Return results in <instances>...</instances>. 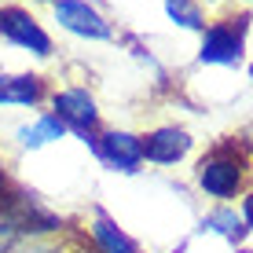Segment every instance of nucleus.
I'll return each mask as SVG.
<instances>
[{"instance_id": "obj_15", "label": "nucleus", "mask_w": 253, "mask_h": 253, "mask_svg": "<svg viewBox=\"0 0 253 253\" xmlns=\"http://www.w3.org/2000/svg\"><path fill=\"white\" fill-rule=\"evenodd\" d=\"M176 253H187V246H176Z\"/></svg>"}, {"instance_id": "obj_5", "label": "nucleus", "mask_w": 253, "mask_h": 253, "mask_svg": "<svg viewBox=\"0 0 253 253\" xmlns=\"http://www.w3.org/2000/svg\"><path fill=\"white\" fill-rule=\"evenodd\" d=\"M92 154L114 172H136L143 165V136L125 132V128H110V132H99Z\"/></svg>"}, {"instance_id": "obj_11", "label": "nucleus", "mask_w": 253, "mask_h": 253, "mask_svg": "<svg viewBox=\"0 0 253 253\" xmlns=\"http://www.w3.org/2000/svg\"><path fill=\"white\" fill-rule=\"evenodd\" d=\"M202 231H216V235H224L228 242H242V235H246V224H242V216L235 213V209H216V213H209L206 220H202Z\"/></svg>"}, {"instance_id": "obj_8", "label": "nucleus", "mask_w": 253, "mask_h": 253, "mask_svg": "<svg viewBox=\"0 0 253 253\" xmlns=\"http://www.w3.org/2000/svg\"><path fill=\"white\" fill-rule=\"evenodd\" d=\"M48 95L44 77L37 74H0V107H37Z\"/></svg>"}, {"instance_id": "obj_13", "label": "nucleus", "mask_w": 253, "mask_h": 253, "mask_svg": "<svg viewBox=\"0 0 253 253\" xmlns=\"http://www.w3.org/2000/svg\"><path fill=\"white\" fill-rule=\"evenodd\" d=\"M242 224H246V231H253V195H246V198H242Z\"/></svg>"}, {"instance_id": "obj_2", "label": "nucleus", "mask_w": 253, "mask_h": 253, "mask_svg": "<svg viewBox=\"0 0 253 253\" xmlns=\"http://www.w3.org/2000/svg\"><path fill=\"white\" fill-rule=\"evenodd\" d=\"M242 176H246V165L231 147H216L213 154H206L198 162V187L209 198H220V202H228L242 191Z\"/></svg>"}, {"instance_id": "obj_18", "label": "nucleus", "mask_w": 253, "mask_h": 253, "mask_svg": "<svg viewBox=\"0 0 253 253\" xmlns=\"http://www.w3.org/2000/svg\"><path fill=\"white\" fill-rule=\"evenodd\" d=\"M250 74H253V70H250Z\"/></svg>"}, {"instance_id": "obj_16", "label": "nucleus", "mask_w": 253, "mask_h": 253, "mask_svg": "<svg viewBox=\"0 0 253 253\" xmlns=\"http://www.w3.org/2000/svg\"><path fill=\"white\" fill-rule=\"evenodd\" d=\"M41 4H55V0H41Z\"/></svg>"}, {"instance_id": "obj_12", "label": "nucleus", "mask_w": 253, "mask_h": 253, "mask_svg": "<svg viewBox=\"0 0 253 253\" xmlns=\"http://www.w3.org/2000/svg\"><path fill=\"white\" fill-rule=\"evenodd\" d=\"M165 11H169L172 22H180L184 30H206L202 22V7L195 0H165Z\"/></svg>"}, {"instance_id": "obj_17", "label": "nucleus", "mask_w": 253, "mask_h": 253, "mask_svg": "<svg viewBox=\"0 0 253 253\" xmlns=\"http://www.w3.org/2000/svg\"><path fill=\"white\" fill-rule=\"evenodd\" d=\"M246 4H253V0H246Z\"/></svg>"}, {"instance_id": "obj_14", "label": "nucleus", "mask_w": 253, "mask_h": 253, "mask_svg": "<svg viewBox=\"0 0 253 253\" xmlns=\"http://www.w3.org/2000/svg\"><path fill=\"white\" fill-rule=\"evenodd\" d=\"M26 253H63V250H55V246H33V250H26Z\"/></svg>"}, {"instance_id": "obj_10", "label": "nucleus", "mask_w": 253, "mask_h": 253, "mask_svg": "<svg viewBox=\"0 0 253 253\" xmlns=\"http://www.w3.org/2000/svg\"><path fill=\"white\" fill-rule=\"evenodd\" d=\"M15 136H19V143H22V147L37 151V147H48V143H55V139H63V136H66V125H63V121H59L55 114H41L37 121L22 125Z\"/></svg>"}, {"instance_id": "obj_6", "label": "nucleus", "mask_w": 253, "mask_h": 253, "mask_svg": "<svg viewBox=\"0 0 253 253\" xmlns=\"http://www.w3.org/2000/svg\"><path fill=\"white\" fill-rule=\"evenodd\" d=\"M51 7H55V22L66 33H74V37H84V41H110L114 37V26L103 19L88 0H55Z\"/></svg>"}, {"instance_id": "obj_3", "label": "nucleus", "mask_w": 253, "mask_h": 253, "mask_svg": "<svg viewBox=\"0 0 253 253\" xmlns=\"http://www.w3.org/2000/svg\"><path fill=\"white\" fill-rule=\"evenodd\" d=\"M51 114L66 125V132H74L77 139H84L88 147H95L99 139V107L88 95V88H63L51 95Z\"/></svg>"}, {"instance_id": "obj_9", "label": "nucleus", "mask_w": 253, "mask_h": 253, "mask_svg": "<svg viewBox=\"0 0 253 253\" xmlns=\"http://www.w3.org/2000/svg\"><path fill=\"white\" fill-rule=\"evenodd\" d=\"M88 239H92L95 253H139V246L118 228L114 220H110L107 213H103V209H95V213H92V220H88Z\"/></svg>"}, {"instance_id": "obj_7", "label": "nucleus", "mask_w": 253, "mask_h": 253, "mask_svg": "<svg viewBox=\"0 0 253 253\" xmlns=\"http://www.w3.org/2000/svg\"><path fill=\"white\" fill-rule=\"evenodd\" d=\"M187 151H191L187 128L162 125V128H154V132L143 136V162H154V165H176L180 158H187Z\"/></svg>"}, {"instance_id": "obj_4", "label": "nucleus", "mask_w": 253, "mask_h": 253, "mask_svg": "<svg viewBox=\"0 0 253 253\" xmlns=\"http://www.w3.org/2000/svg\"><path fill=\"white\" fill-rule=\"evenodd\" d=\"M0 37L11 41L15 48L33 51L37 59H48L51 55V37L44 33V26L33 19L26 7H15V4L0 7Z\"/></svg>"}, {"instance_id": "obj_1", "label": "nucleus", "mask_w": 253, "mask_h": 253, "mask_svg": "<svg viewBox=\"0 0 253 253\" xmlns=\"http://www.w3.org/2000/svg\"><path fill=\"white\" fill-rule=\"evenodd\" d=\"M246 30H250V15L209 22L202 30L198 63H206V66H239L242 51H246Z\"/></svg>"}]
</instances>
